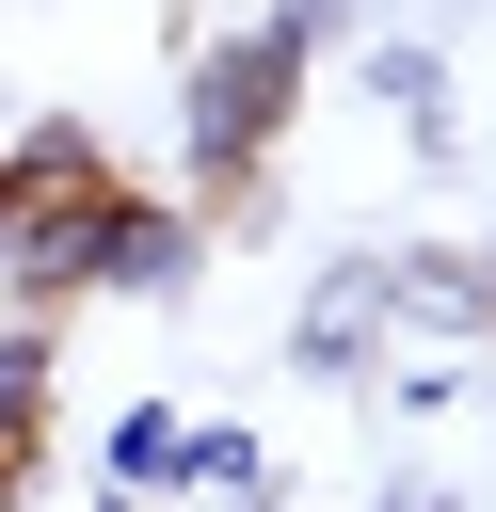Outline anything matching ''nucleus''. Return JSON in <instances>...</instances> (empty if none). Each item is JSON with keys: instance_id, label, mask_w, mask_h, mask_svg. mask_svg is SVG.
I'll return each instance as SVG.
<instances>
[{"instance_id": "obj_1", "label": "nucleus", "mask_w": 496, "mask_h": 512, "mask_svg": "<svg viewBox=\"0 0 496 512\" xmlns=\"http://www.w3.org/2000/svg\"><path fill=\"white\" fill-rule=\"evenodd\" d=\"M288 96H304V32H288V0H272L240 48H192V192H208V208H224V192H256V160H272Z\"/></svg>"}, {"instance_id": "obj_2", "label": "nucleus", "mask_w": 496, "mask_h": 512, "mask_svg": "<svg viewBox=\"0 0 496 512\" xmlns=\"http://www.w3.org/2000/svg\"><path fill=\"white\" fill-rule=\"evenodd\" d=\"M96 288H128V304H176V288H192V208H144V192H112V208H96Z\"/></svg>"}, {"instance_id": "obj_3", "label": "nucleus", "mask_w": 496, "mask_h": 512, "mask_svg": "<svg viewBox=\"0 0 496 512\" xmlns=\"http://www.w3.org/2000/svg\"><path fill=\"white\" fill-rule=\"evenodd\" d=\"M368 336H384V256H336V272L304 288V320H288V352H304L320 384H352V368H368Z\"/></svg>"}, {"instance_id": "obj_4", "label": "nucleus", "mask_w": 496, "mask_h": 512, "mask_svg": "<svg viewBox=\"0 0 496 512\" xmlns=\"http://www.w3.org/2000/svg\"><path fill=\"white\" fill-rule=\"evenodd\" d=\"M384 320H432V336H496V288H480V256L416 240V256H384Z\"/></svg>"}, {"instance_id": "obj_5", "label": "nucleus", "mask_w": 496, "mask_h": 512, "mask_svg": "<svg viewBox=\"0 0 496 512\" xmlns=\"http://www.w3.org/2000/svg\"><path fill=\"white\" fill-rule=\"evenodd\" d=\"M176 480H192V496H240V512H256V432H176Z\"/></svg>"}, {"instance_id": "obj_6", "label": "nucleus", "mask_w": 496, "mask_h": 512, "mask_svg": "<svg viewBox=\"0 0 496 512\" xmlns=\"http://www.w3.org/2000/svg\"><path fill=\"white\" fill-rule=\"evenodd\" d=\"M144 480H176V416H112V496H144Z\"/></svg>"}, {"instance_id": "obj_7", "label": "nucleus", "mask_w": 496, "mask_h": 512, "mask_svg": "<svg viewBox=\"0 0 496 512\" xmlns=\"http://www.w3.org/2000/svg\"><path fill=\"white\" fill-rule=\"evenodd\" d=\"M384 512H448V496H432V480H400V496H384Z\"/></svg>"}, {"instance_id": "obj_8", "label": "nucleus", "mask_w": 496, "mask_h": 512, "mask_svg": "<svg viewBox=\"0 0 496 512\" xmlns=\"http://www.w3.org/2000/svg\"><path fill=\"white\" fill-rule=\"evenodd\" d=\"M0 240H16V176H0Z\"/></svg>"}, {"instance_id": "obj_9", "label": "nucleus", "mask_w": 496, "mask_h": 512, "mask_svg": "<svg viewBox=\"0 0 496 512\" xmlns=\"http://www.w3.org/2000/svg\"><path fill=\"white\" fill-rule=\"evenodd\" d=\"M0 512H16V464H0Z\"/></svg>"}, {"instance_id": "obj_10", "label": "nucleus", "mask_w": 496, "mask_h": 512, "mask_svg": "<svg viewBox=\"0 0 496 512\" xmlns=\"http://www.w3.org/2000/svg\"><path fill=\"white\" fill-rule=\"evenodd\" d=\"M96 512H128V496H96Z\"/></svg>"}]
</instances>
